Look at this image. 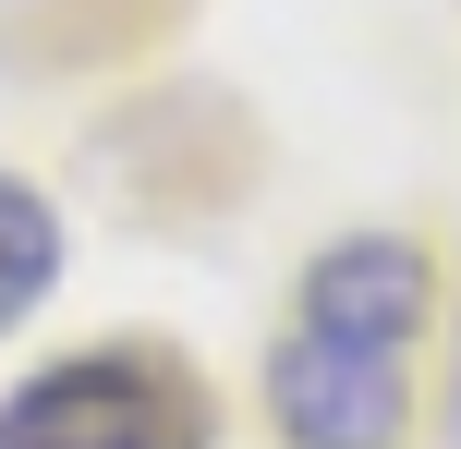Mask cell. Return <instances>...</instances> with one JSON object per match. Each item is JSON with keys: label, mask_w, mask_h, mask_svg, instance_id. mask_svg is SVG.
Returning a JSON list of instances; mask_svg holds the SVG:
<instances>
[{"label": "cell", "mask_w": 461, "mask_h": 449, "mask_svg": "<svg viewBox=\"0 0 461 449\" xmlns=\"http://www.w3.org/2000/svg\"><path fill=\"white\" fill-rule=\"evenodd\" d=\"M425 256L401 231H352L303 267L292 328L267 353V413L292 449H401L413 413V340H425Z\"/></svg>", "instance_id": "1"}, {"label": "cell", "mask_w": 461, "mask_h": 449, "mask_svg": "<svg viewBox=\"0 0 461 449\" xmlns=\"http://www.w3.org/2000/svg\"><path fill=\"white\" fill-rule=\"evenodd\" d=\"M49 280H61V219H49L37 183L0 170V328H24L49 304Z\"/></svg>", "instance_id": "3"}, {"label": "cell", "mask_w": 461, "mask_h": 449, "mask_svg": "<svg viewBox=\"0 0 461 449\" xmlns=\"http://www.w3.org/2000/svg\"><path fill=\"white\" fill-rule=\"evenodd\" d=\"M0 449H207V401L170 353H73L13 389Z\"/></svg>", "instance_id": "2"}]
</instances>
